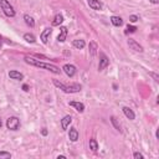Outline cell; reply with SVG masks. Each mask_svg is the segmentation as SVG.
<instances>
[{"instance_id": "7402d4cb", "label": "cell", "mask_w": 159, "mask_h": 159, "mask_svg": "<svg viewBox=\"0 0 159 159\" xmlns=\"http://www.w3.org/2000/svg\"><path fill=\"white\" fill-rule=\"evenodd\" d=\"M90 52H91L92 56H95L96 52H97V44L93 43V41H91V43H90Z\"/></svg>"}, {"instance_id": "ffe728a7", "label": "cell", "mask_w": 159, "mask_h": 159, "mask_svg": "<svg viewBox=\"0 0 159 159\" xmlns=\"http://www.w3.org/2000/svg\"><path fill=\"white\" fill-rule=\"evenodd\" d=\"M90 149H92V152H97L98 150V143L96 139H90Z\"/></svg>"}, {"instance_id": "277c9868", "label": "cell", "mask_w": 159, "mask_h": 159, "mask_svg": "<svg viewBox=\"0 0 159 159\" xmlns=\"http://www.w3.org/2000/svg\"><path fill=\"white\" fill-rule=\"evenodd\" d=\"M6 127L10 131H18L20 128V119L18 117H9L6 121Z\"/></svg>"}, {"instance_id": "3957f363", "label": "cell", "mask_w": 159, "mask_h": 159, "mask_svg": "<svg viewBox=\"0 0 159 159\" xmlns=\"http://www.w3.org/2000/svg\"><path fill=\"white\" fill-rule=\"evenodd\" d=\"M0 6H1V9L4 10L6 16H9V18H14L15 16L14 7L10 5V3L7 1V0H0Z\"/></svg>"}, {"instance_id": "5bb4252c", "label": "cell", "mask_w": 159, "mask_h": 159, "mask_svg": "<svg viewBox=\"0 0 159 159\" xmlns=\"http://www.w3.org/2000/svg\"><path fill=\"white\" fill-rule=\"evenodd\" d=\"M69 138L71 142H76L78 139V131L76 128H71L70 133H69Z\"/></svg>"}, {"instance_id": "7c38bea8", "label": "cell", "mask_w": 159, "mask_h": 159, "mask_svg": "<svg viewBox=\"0 0 159 159\" xmlns=\"http://www.w3.org/2000/svg\"><path fill=\"white\" fill-rule=\"evenodd\" d=\"M70 106H71V107H73V108H76V111H77V112H80V113H82L83 111H85V105L81 103V102L72 101V102H70Z\"/></svg>"}, {"instance_id": "ac0fdd59", "label": "cell", "mask_w": 159, "mask_h": 159, "mask_svg": "<svg viewBox=\"0 0 159 159\" xmlns=\"http://www.w3.org/2000/svg\"><path fill=\"white\" fill-rule=\"evenodd\" d=\"M111 22L114 25V26H121V25H123V20H122V18H119V16H112Z\"/></svg>"}, {"instance_id": "30bf717a", "label": "cell", "mask_w": 159, "mask_h": 159, "mask_svg": "<svg viewBox=\"0 0 159 159\" xmlns=\"http://www.w3.org/2000/svg\"><path fill=\"white\" fill-rule=\"evenodd\" d=\"M87 3H88L91 9H93V10H101L102 9V4L99 3V0H87Z\"/></svg>"}, {"instance_id": "cb8c5ba5", "label": "cell", "mask_w": 159, "mask_h": 159, "mask_svg": "<svg viewBox=\"0 0 159 159\" xmlns=\"http://www.w3.org/2000/svg\"><path fill=\"white\" fill-rule=\"evenodd\" d=\"M136 30H137V28H136V26H132V25H128L127 29H125V31H124V34H129V32H136Z\"/></svg>"}, {"instance_id": "d4e9b609", "label": "cell", "mask_w": 159, "mask_h": 159, "mask_svg": "<svg viewBox=\"0 0 159 159\" xmlns=\"http://www.w3.org/2000/svg\"><path fill=\"white\" fill-rule=\"evenodd\" d=\"M0 158L9 159V158H11V154H10L9 152H0Z\"/></svg>"}, {"instance_id": "8fae6325", "label": "cell", "mask_w": 159, "mask_h": 159, "mask_svg": "<svg viewBox=\"0 0 159 159\" xmlns=\"http://www.w3.org/2000/svg\"><path fill=\"white\" fill-rule=\"evenodd\" d=\"M66 37H67V28L62 26L60 29V34H58V36H57V40L60 41V43H63V41L66 40Z\"/></svg>"}, {"instance_id": "7a4b0ae2", "label": "cell", "mask_w": 159, "mask_h": 159, "mask_svg": "<svg viewBox=\"0 0 159 159\" xmlns=\"http://www.w3.org/2000/svg\"><path fill=\"white\" fill-rule=\"evenodd\" d=\"M54 85L56 87H58L60 90H62L66 93H76V92L81 91V85L80 83H71V85H65V83L60 82L58 80H54Z\"/></svg>"}, {"instance_id": "d6986e66", "label": "cell", "mask_w": 159, "mask_h": 159, "mask_svg": "<svg viewBox=\"0 0 159 159\" xmlns=\"http://www.w3.org/2000/svg\"><path fill=\"white\" fill-rule=\"evenodd\" d=\"M24 20H25V22H26L30 28H34L35 26V20L32 19L30 15H24Z\"/></svg>"}, {"instance_id": "9c48e42d", "label": "cell", "mask_w": 159, "mask_h": 159, "mask_svg": "<svg viewBox=\"0 0 159 159\" xmlns=\"http://www.w3.org/2000/svg\"><path fill=\"white\" fill-rule=\"evenodd\" d=\"M71 122H72V117L71 116H65L63 118L61 119V128H62V131L67 129V127L71 124Z\"/></svg>"}, {"instance_id": "1f68e13d", "label": "cell", "mask_w": 159, "mask_h": 159, "mask_svg": "<svg viewBox=\"0 0 159 159\" xmlns=\"http://www.w3.org/2000/svg\"><path fill=\"white\" fill-rule=\"evenodd\" d=\"M57 159H66V157H65V155H58Z\"/></svg>"}, {"instance_id": "ba28073f", "label": "cell", "mask_w": 159, "mask_h": 159, "mask_svg": "<svg viewBox=\"0 0 159 159\" xmlns=\"http://www.w3.org/2000/svg\"><path fill=\"white\" fill-rule=\"evenodd\" d=\"M51 32H52V29H50V28L45 29L43 32H41L40 39H41V41H43L44 44H47V41H49V36L51 35Z\"/></svg>"}, {"instance_id": "484cf974", "label": "cell", "mask_w": 159, "mask_h": 159, "mask_svg": "<svg viewBox=\"0 0 159 159\" xmlns=\"http://www.w3.org/2000/svg\"><path fill=\"white\" fill-rule=\"evenodd\" d=\"M138 20H139V18H138L137 15H131V16H129V21H131V22H137Z\"/></svg>"}, {"instance_id": "f1b7e54d", "label": "cell", "mask_w": 159, "mask_h": 159, "mask_svg": "<svg viewBox=\"0 0 159 159\" xmlns=\"http://www.w3.org/2000/svg\"><path fill=\"white\" fill-rule=\"evenodd\" d=\"M41 133H43V136H47V133H49V132H47V129H46V128H44L43 131H41Z\"/></svg>"}, {"instance_id": "4fadbf2b", "label": "cell", "mask_w": 159, "mask_h": 159, "mask_svg": "<svg viewBox=\"0 0 159 159\" xmlns=\"http://www.w3.org/2000/svg\"><path fill=\"white\" fill-rule=\"evenodd\" d=\"M122 111H123L124 116L127 117V118H129V119H134V118H136L134 112H133L129 107H123V108H122Z\"/></svg>"}, {"instance_id": "44dd1931", "label": "cell", "mask_w": 159, "mask_h": 159, "mask_svg": "<svg viewBox=\"0 0 159 159\" xmlns=\"http://www.w3.org/2000/svg\"><path fill=\"white\" fill-rule=\"evenodd\" d=\"M24 40L28 41V43H30V44H34L35 41H36V37L32 35V34H25L24 35Z\"/></svg>"}, {"instance_id": "f546056e", "label": "cell", "mask_w": 159, "mask_h": 159, "mask_svg": "<svg viewBox=\"0 0 159 159\" xmlns=\"http://www.w3.org/2000/svg\"><path fill=\"white\" fill-rule=\"evenodd\" d=\"M22 90H24V91H29V86H28V85H24V86H22Z\"/></svg>"}, {"instance_id": "2e32d148", "label": "cell", "mask_w": 159, "mask_h": 159, "mask_svg": "<svg viewBox=\"0 0 159 159\" xmlns=\"http://www.w3.org/2000/svg\"><path fill=\"white\" fill-rule=\"evenodd\" d=\"M62 22H63V16L61 14H57L52 20V26H58V25H61Z\"/></svg>"}, {"instance_id": "4dcf8cb0", "label": "cell", "mask_w": 159, "mask_h": 159, "mask_svg": "<svg viewBox=\"0 0 159 159\" xmlns=\"http://www.w3.org/2000/svg\"><path fill=\"white\" fill-rule=\"evenodd\" d=\"M150 3H152V4H158L159 0H150Z\"/></svg>"}, {"instance_id": "83f0119b", "label": "cell", "mask_w": 159, "mask_h": 159, "mask_svg": "<svg viewBox=\"0 0 159 159\" xmlns=\"http://www.w3.org/2000/svg\"><path fill=\"white\" fill-rule=\"evenodd\" d=\"M149 75H150V76H153V77H154V80H155L157 82L159 81V77H158V75H155V73H153V72H150Z\"/></svg>"}, {"instance_id": "9a60e30c", "label": "cell", "mask_w": 159, "mask_h": 159, "mask_svg": "<svg viewBox=\"0 0 159 159\" xmlns=\"http://www.w3.org/2000/svg\"><path fill=\"white\" fill-rule=\"evenodd\" d=\"M9 77L13 78V80H22L24 75L21 72H18V71H10L9 72Z\"/></svg>"}, {"instance_id": "836d02e7", "label": "cell", "mask_w": 159, "mask_h": 159, "mask_svg": "<svg viewBox=\"0 0 159 159\" xmlns=\"http://www.w3.org/2000/svg\"><path fill=\"white\" fill-rule=\"evenodd\" d=\"M0 47H1V40H0Z\"/></svg>"}, {"instance_id": "603a6c76", "label": "cell", "mask_w": 159, "mask_h": 159, "mask_svg": "<svg viewBox=\"0 0 159 159\" xmlns=\"http://www.w3.org/2000/svg\"><path fill=\"white\" fill-rule=\"evenodd\" d=\"M111 122H112V124L114 125V128L117 129V131H119L121 129V125H119V123H118V121H117V118H116V117H111Z\"/></svg>"}, {"instance_id": "6da1fadb", "label": "cell", "mask_w": 159, "mask_h": 159, "mask_svg": "<svg viewBox=\"0 0 159 159\" xmlns=\"http://www.w3.org/2000/svg\"><path fill=\"white\" fill-rule=\"evenodd\" d=\"M25 62L31 65V66H35V67H39V69H45L52 73H56V75H60L61 73V70L57 67V66L52 65V63H46V62H43L40 60H36L34 57H25Z\"/></svg>"}, {"instance_id": "d6a6232c", "label": "cell", "mask_w": 159, "mask_h": 159, "mask_svg": "<svg viewBox=\"0 0 159 159\" xmlns=\"http://www.w3.org/2000/svg\"><path fill=\"white\" fill-rule=\"evenodd\" d=\"M1 125H3V123H1V119H0V128H1Z\"/></svg>"}, {"instance_id": "5b68a950", "label": "cell", "mask_w": 159, "mask_h": 159, "mask_svg": "<svg viewBox=\"0 0 159 159\" xmlns=\"http://www.w3.org/2000/svg\"><path fill=\"white\" fill-rule=\"evenodd\" d=\"M99 57H101V60H99V65H98V70L99 71H102V70H105L108 65H110V60H108V57L103 54V52H101L99 54Z\"/></svg>"}, {"instance_id": "4316f807", "label": "cell", "mask_w": 159, "mask_h": 159, "mask_svg": "<svg viewBox=\"0 0 159 159\" xmlns=\"http://www.w3.org/2000/svg\"><path fill=\"white\" fill-rule=\"evenodd\" d=\"M133 157H134L136 159H143L144 158V155L142 154V153H139V152H136L134 154H133Z\"/></svg>"}, {"instance_id": "8992f818", "label": "cell", "mask_w": 159, "mask_h": 159, "mask_svg": "<svg viewBox=\"0 0 159 159\" xmlns=\"http://www.w3.org/2000/svg\"><path fill=\"white\" fill-rule=\"evenodd\" d=\"M62 70L65 71V73L69 77H73V76H75V73H76V67H75L73 65H70V63L65 65L63 67H62Z\"/></svg>"}, {"instance_id": "e0dca14e", "label": "cell", "mask_w": 159, "mask_h": 159, "mask_svg": "<svg viewBox=\"0 0 159 159\" xmlns=\"http://www.w3.org/2000/svg\"><path fill=\"white\" fill-rule=\"evenodd\" d=\"M72 45L75 46V47H76V49H83V47H85V41H83V40H81V39H77V40H73L72 41Z\"/></svg>"}, {"instance_id": "52a82bcc", "label": "cell", "mask_w": 159, "mask_h": 159, "mask_svg": "<svg viewBox=\"0 0 159 159\" xmlns=\"http://www.w3.org/2000/svg\"><path fill=\"white\" fill-rule=\"evenodd\" d=\"M128 46L132 49V50H134V51L137 52H142L143 51V47H142L136 40H133V39H129L128 40Z\"/></svg>"}]
</instances>
